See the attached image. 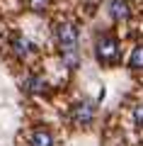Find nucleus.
Segmentation results:
<instances>
[{
	"instance_id": "1",
	"label": "nucleus",
	"mask_w": 143,
	"mask_h": 146,
	"mask_svg": "<svg viewBox=\"0 0 143 146\" xmlns=\"http://www.w3.org/2000/svg\"><path fill=\"white\" fill-rule=\"evenodd\" d=\"M56 39H58V46H61L63 63L68 68H75L78 66V29H75V25H71V22L58 25Z\"/></svg>"
},
{
	"instance_id": "2",
	"label": "nucleus",
	"mask_w": 143,
	"mask_h": 146,
	"mask_svg": "<svg viewBox=\"0 0 143 146\" xmlns=\"http://www.w3.org/2000/svg\"><path fill=\"white\" fill-rule=\"evenodd\" d=\"M95 54H97L100 63H117L119 56H121V46H119L117 36L112 34H102L95 44Z\"/></svg>"
},
{
	"instance_id": "3",
	"label": "nucleus",
	"mask_w": 143,
	"mask_h": 146,
	"mask_svg": "<svg viewBox=\"0 0 143 146\" xmlns=\"http://www.w3.org/2000/svg\"><path fill=\"white\" fill-rule=\"evenodd\" d=\"M71 119H73L75 127L92 124V119H95V105L92 102H78L75 107L71 110Z\"/></svg>"
},
{
	"instance_id": "4",
	"label": "nucleus",
	"mask_w": 143,
	"mask_h": 146,
	"mask_svg": "<svg viewBox=\"0 0 143 146\" xmlns=\"http://www.w3.org/2000/svg\"><path fill=\"white\" fill-rule=\"evenodd\" d=\"M109 15H112V20L124 22L131 15V5H129L126 0H112V3H109Z\"/></svg>"
},
{
	"instance_id": "5",
	"label": "nucleus",
	"mask_w": 143,
	"mask_h": 146,
	"mask_svg": "<svg viewBox=\"0 0 143 146\" xmlns=\"http://www.w3.org/2000/svg\"><path fill=\"white\" fill-rule=\"evenodd\" d=\"M29 146H53V134L49 129H34L29 134Z\"/></svg>"
},
{
	"instance_id": "6",
	"label": "nucleus",
	"mask_w": 143,
	"mask_h": 146,
	"mask_svg": "<svg viewBox=\"0 0 143 146\" xmlns=\"http://www.w3.org/2000/svg\"><path fill=\"white\" fill-rule=\"evenodd\" d=\"M44 88H46V83H44L41 76H29V78L24 80V90L27 93H44Z\"/></svg>"
},
{
	"instance_id": "7",
	"label": "nucleus",
	"mask_w": 143,
	"mask_h": 146,
	"mask_svg": "<svg viewBox=\"0 0 143 146\" xmlns=\"http://www.w3.org/2000/svg\"><path fill=\"white\" fill-rule=\"evenodd\" d=\"M129 68L143 71V44H138V46L131 51V56H129Z\"/></svg>"
},
{
	"instance_id": "8",
	"label": "nucleus",
	"mask_w": 143,
	"mask_h": 146,
	"mask_svg": "<svg viewBox=\"0 0 143 146\" xmlns=\"http://www.w3.org/2000/svg\"><path fill=\"white\" fill-rule=\"evenodd\" d=\"M29 51H32V44L27 42V39H22V36L15 39V54H17V56H27Z\"/></svg>"
},
{
	"instance_id": "9",
	"label": "nucleus",
	"mask_w": 143,
	"mask_h": 146,
	"mask_svg": "<svg viewBox=\"0 0 143 146\" xmlns=\"http://www.w3.org/2000/svg\"><path fill=\"white\" fill-rule=\"evenodd\" d=\"M133 122H136V127H138V129H143V102L138 105L136 110H133Z\"/></svg>"
}]
</instances>
